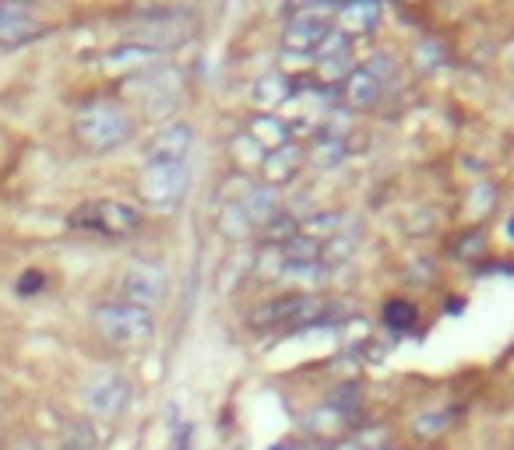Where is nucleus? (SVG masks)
Wrapping results in <instances>:
<instances>
[{
  "label": "nucleus",
  "instance_id": "f03ea898",
  "mask_svg": "<svg viewBox=\"0 0 514 450\" xmlns=\"http://www.w3.org/2000/svg\"><path fill=\"white\" fill-rule=\"evenodd\" d=\"M92 327L113 349H145L155 334V320L148 310L131 303H103L92 310Z\"/></svg>",
  "mask_w": 514,
  "mask_h": 450
},
{
  "label": "nucleus",
  "instance_id": "ddd939ff",
  "mask_svg": "<svg viewBox=\"0 0 514 450\" xmlns=\"http://www.w3.org/2000/svg\"><path fill=\"white\" fill-rule=\"evenodd\" d=\"M381 88L384 81L377 78V74H370L367 67H353V74H349L346 85H342V99L353 109H367L381 99Z\"/></svg>",
  "mask_w": 514,
  "mask_h": 450
},
{
  "label": "nucleus",
  "instance_id": "f8f14e48",
  "mask_svg": "<svg viewBox=\"0 0 514 450\" xmlns=\"http://www.w3.org/2000/svg\"><path fill=\"white\" fill-rule=\"evenodd\" d=\"M247 138L265 155L279 152L282 145H289V124L279 117H272V113H257V117H250V124H247Z\"/></svg>",
  "mask_w": 514,
  "mask_h": 450
},
{
  "label": "nucleus",
  "instance_id": "473e14b6",
  "mask_svg": "<svg viewBox=\"0 0 514 450\" xmlns=\"http://www.w3.org/2000/svg\"><path fill=\"white\" fill-rule=\"evenodd\" d=\"M374 450H395V447H374Z\"/></svg>",
  "mask_w": 514,
  "mask_h": 450
},
{
  "label": "nucleus",
  "instance_id": "7c9ffc66",
  "mask_svg": "<svg viewBox=\"0 0 514 450\" xmlns=\"http://www.w3.org/2000/svg\"><path fill=\"white\" fill-rule=\"evenodd\" d=\"M18 450H39L36 443H18Z\"/></svg>",
  "mask_w": 514,
  "mask_h": 450
},
{
  "label": "nucleus",
  "instance_id": "393cba45",
  "mask_svg": "<svg viewBox=\"0 0 514 450\" xmlns=\"http://www.w3.org/2000/svg\"><path fill=\"white\" fill-rule=\"evenodd\" d=\"M448 422H451L448 412H426L412 422V433H416L419 440H430V436H441L444 429H448Z\"/></svg>",
  "mask_w": 514,
  "mask_h": 450
},
{
  "label": "nucleus",
  "instance_id": "5701e85b",
  "mask_svg": "<svg viewBox=\"0 0 514 450\" xmlns=\"http://www.w3.org/2000/svg\"><path fill=\"white\" fill-rule=\"evenodd\" d=\"M353 74V57L342 53V57L317 60V78L328 81V85H346V78Z\"/></svg>",
  "mask_w": 514,
  "mask_h": 450
},
{
  "label": "nucleus",
  "instance_id": "f3484780",
  "mask_svg": "<svg viewBox=\"0 0 514 450\" xmlns=\"http://www.w3.org/2000/svg\"><path fill=\"white\" fill-rule=\"evenodd\" d=\"M250 99H254L257 109L272 113L275 106H282V102L289 99V78H286V74H279V71L261 74V78L254 81V92H250Z\"/></svg>",
  "mask_w": 514,
  "mask_h": 450
},
{
  "label": "nucleus",
  "instance_id": "a878e982",
  "mask_svg": "<svg viewBox=\"0 0 514 450\" xmlns=\"http://www.w3.org/2000/svg\"><path fill=\"white\" fill-rule=\"evenodd\" d=\"M412 320H416V306L412 303H402V299H391L388 306H384V324L388 327H409Z\"/></svg>",
  "mask_w": 514,
  "mask_h": 450
},
{
  "label": "nucleus",
  "instance_id": "bb28decb",
  "mask_svg": "<svg viewBox=\"0 0 514 450\" xmlns=\"http://www.w3.org/2000/svg\"><path fill=\"white\" fill-rule=\"evenodd\" d=\"M335 412H342L346 419H353L356 415V408H360V387H338L335 394H331V401H328Z\"/></svg>",
  "mask_w": 514,
  "mask_h": 450
},
{
  "label": "nucleus",
  "instance_id": "c85d7f7f",
  "mask_svg": "<svg viewBox=\"0 0 514 450\" xmlns=\"http://www.w3.org/2000/svg\"><path fill=\"white\" fill-rule=\"evenodd\" d=\"M39 285H43V275H36V271H29V275H22V282H18V289H22V292H36Z\"/></svg>",
  "mask_w": 514,
  "mask_h": 450
},
{
  "label": "nucleus",
  "instance_id": "9d476101",
  "mask_svg": "<svg viewBox=\"0 0 514 450\" xmlns=\"http://www.w3.org/2000/svg\"><path fill=\"white\" fill-rule=\"evenodd\" d=\"M307 159L303 155V148L296 145V141H289V145H282L279 152H268L265 162L257 166V173H261V183H268V187H279V183H289L296 176V169H300V162Z\"/></svg>",
  "mask_w": 514,
  "mask_h": 450
},
{
  "label": "nucleus",
  "instance_id": "6e6552de",
  "mask_svg": "<svg viewBox=\"0 0 514 450\" xmlns=\"http://www.w3.org/2000/svg\"><path fill=\"white\" fill-rule=\"evenodd\" d=\"M166 285L169 282L162 268H155V264H131V268L124 271V278H120V296H124V303L148 310V306L162 303Z\"/></svg>",
  "mask_w": 514,
  "mask_h": 450
},
{
  "label": "nucleus",
  "instance_id": "6ab92c4d",
  "mask_svg": "<svg viewBox=\"0 0 514 450\" xmlns=\"http://www.w3.org/2000/svg\"><path fill=\"white\" fill-rule=\"evenodd\" d=\"M303 426H307V433H314L317 440L335 443V436L349 426V419L342 412H335L331 405H324V408H310V412L303 415Z\"/></svg>",
  "mask_w": 514,
  "mask_h": 450
},
{
  "label": "nucleus",
  "instance_id": "39448f33",
  "mask_svg": "<svg viewBox=\"0 0 514 450\" xmlns=\"http://www.w3.org/2000/svg\"><path fill=\"white\" fill-rule=\"evenodd\" d=\"M71 225L103 236H131L141 225V211L124 201H89L78 211H71Z\"/></svg>",
  "mask_w": 514,
  "mask_h": 450
},
{
  "label": "nucleus",
  "instance_id": "aec40b11",
  "mask_svg": "<svg viewBox=\"0 0 514 450\" xmlns=\"http://www.w3.org/2000/svg\"><path fill=\"white\" fill-rule=\"evenodd\" d=\"M162 53L152 50V46H141V43H124V46H113L106 53V64L110 67H145V64H155Z\"/></svg>",
  "mask_w": 514,
  "mask_h": 450
},
{
  "label": "nucleus",
  "instance_id": "4be33fe9",
  "mask_svg": "<svg viewBox=\"0 0 514 450\" xmlns=\"http://www.w3.org/2000/svg\"><path fill=\"white\" fill-rule=\"evenodd\" d=\"M64 450H103V440L89 422H71L64 429Z\"/></svg>",
  "mask_w": 514,
  "mask_h": 450
},
{
  "label": "nucleus",
  "instance_id": "20e7f679",
  "mask_svg": "<svg viewBox=\"0 0 514 450\" xmlns=\"http://www.w3.org/2000/svg\"><path fill=\"white\" fill-rule=\"evenodd\" d=\"M187 187H191L187 162H148V166L141 169L138 197L152 211H173L184 201Z\"/></svg>",
  "mask_w": 514,
  "mask_h": 450
},
{
  "label": "nucleus",
  "instance_id": "f257e3e1",
  "mask_svg": "<svg viewBox=\"0 0 514 450\" xmlns=\"http://www.w3.org/2000/svg\"><path fill=\"white\" fill-rule=\"evenodd\" d=\"M74 134L89 152H113L134 138V120L120 102L92 99L78 109L74 117Z\"/></svg>",
  "mask_w": 514,
  "mask_h": 450
},
{
  "label": "nucleus",
  "instance_id": "7ed1b4c3",
  "mask_svg": "<svg viewBox=\"0 0 514 450\" xmlns=\"http://www.w3.org/2000/svg\"><path fill=\"white\" fill-rule=\"evenodd\" d=\"M324 313H328V303L321 296H310V292H286V296H275L268 303H261L250 317V324L257 331H279V327H310V324H321Z\"/></svg>",
  "mask_w": 514,
  "mask_h": 450
},
{
  "label": "nucleus",
  "instance_id": "0eeeda50",
  "mask_svg": "<svg viewBox=\"0 0 514 450\" xmlns=\"http://www.w3.org/2000/svg\"><path fill=\"white\" fill-rule=\"evenodd\" d=\"M85 408H89L96 419H117L127 408V398H131V384H127L120 373H99L96 380L85 384Z\"/></svg>",
  "mask_w": 514,
  "mask_h": 450
},
{
  "label": "nucleus",
  "instance_id": "1a4fd4ad",
  "mask_svg": "<svg viewBox=\"0 0 514 450\" xmlns=\"http://www.w3.org/2000/svg\"><path fill=\"white\" fill-rule=\"evenodd\" d=\"M194 131L184 120H173V124L159 127L155 138L148 141V162H184L191 152Z\"/></svg>",
  "mask_w": 514,
  "mask_h": 450
},
{
  "label": "nucleus",
  "instance_id": "dca6fc26",
  "mask_svg": "<svg viewBox=\"0 0 514 450\" xmlns=\"http://www.w3.org/2000/svg\"><path fill=\"white\" fill-rule=\"evenodd\" d=\"M215 229H219V233L226 236V240H236V243H240V240H247V236L254 233L257 225L250 222L247 208H243V204L233 197V201L222 204L219 215H215Z\"/></svg>",
  "mask_w": 514,
  "mask_h": 450
},
{
  "label": "nucleus",
  "instance_id": "412c9836",
  "mask_svg": "<svg viewBox=\"0 0 514 450\" xmlns=\"http://www.w3.org/2000/svg\"><path fill=\"white\" fill-rule=\"evenodd\" d=\"M296 236H300V222H296L289 211H279V215L272 218V222L265 225V243L268 247H286V243H293Z\"/></svg>",
  "mask_w": 514,
  "mask_h": 450
},
{
  "label": "nucleus",
  "instance_id": "cd10ccee",
  "mask_svg": "<svg viewBox=\"0 0 514 450\" xmlns=\"http://www.w3.org/2000/svg\"><path fill=\"white\" fill-rule=\"evenodd\" d=\"M317 60H328V57H342V53H349V36L338 29H328V36L321 39V46H317Z\"/></svg>",
  "mask_w": 514,
  "mask_h": 450
},
{
  "label": "nucleus",
  "instance_id": "4468645a",
  "mask_svg": "<svg viewBox=\"0 0 514 450\" xmlns=\"http://www.w3.org/2000/svg\"><path fill=\"white\" fill-rule=\"evenodd\" d=\"M39 25L22 4H0V46L22 43V39L36 36Z\"/></svg>",
  "mask_w": 514,
  "mask_h": 450
},
{
  "label": "nucleus",
  "instance_id": "9b49d317",
  "mask_svg": "<svg viewBox=\"0 0 514 450\" xmlns=\"http://www.w3.org/2000/svg\"><path fill=\"white\" fill-rule=\"evenodd\" d=\"M335 22H338V32H346V36H367V32L381 22V4H374V0L338 4Z\"/></svg>",
  "mask_w": 514,
  "mask_h": 450
},
{
  "label": "nucleus",
  "instance_id": "2f4dec72",
  "mask_svg": "<svg viewBox=\"0 0 514 450\" xmlns=\"http://www.w3.org/2000/svg\"><path fill=\"white\" fill-rule=\"evenodd\" d=\"M507 64H511V71H514V46L507 50Z\"/></svg>",
  "mask_w": 514,
  "mask_h": 450
},
{
  "label": "nucleus",
  "instance_id": "423d86ee",
  "mask_svg": "<svg viewBox=\"0 0 514 450\" xmlns=\"http://www.w3.org/2000/svg\"><path fill=\"white\" fill-rule=\"evenodd\" d=\"M335 8L338 4H328V8H321V4H303V8H296L286 25V36H282L286 53L289 50L314 53L317 46H321V39L328 36V18H335Z\"/></svg>",
  "mask_w": 514,
  "mask_h": 450
},
{
  "label": "nucleus",
  "instance_id": "b1692460",
  "mask_svg": "<svg viewBox=\"0 0 514 450\" xmlns=\"http://www.w3.org/2000/svg\"><path fill=\"white\" fill-rule=\"evenodd\" d=\"M342 155H346V141H335V138H317L314 148L307 152V159L314 162V166H335V162H342Z\"/></svg>",
  "mask_w": 514,
  "mask_h": 450
},
{
  "label": "nucleus",
  "instance_id": "2eb2a0df",
  "mask_svg": "<svg viewBox=\"0 0 514 450\" xmlns=\"http://www.w3.org/2000/svg\"><path fill=\"white\" fill-rule=\"evenodd\" d=\"M236 201L247 208V215L254 225H268L275 215H279V194H275V187H268V183H254V187H250L243 197H236Z\"/></svg>",
  "mask_w": 514,
  "mask_h": 450
},
{
  "label": "nucleus",
  "instance_id": "a211bd4d",
  "mask_svg": "<svg viewBox=\"0 0 514 450\" xmlns=\"http://www.w3.org/2000/svg\"><path fill=\"white\" fill-rule=\"evenodd\" d=\"M300 236H307V240H317L324 247V243L338 240V236H346V215H342V211L310 215L307 222H300Z\"/></svg>",
  "mask_w": 514,
  "mask_h": 450
},
{
  "label": "nucleus",
  "instance_id": "c756f323",
  "mask_svg": "<svg viewBox=\"0 0 514 450\" xmlns=\"http://www.w3.org/2000/svg\"><path fill=\"white\" fill-rule=\"evenodd\" d=\"M507 240H511V243H514V215H511V218H507Z\"/></svg>",
  "mask_w": 514,
  "mask_h": 450
}]
</instances>
